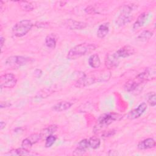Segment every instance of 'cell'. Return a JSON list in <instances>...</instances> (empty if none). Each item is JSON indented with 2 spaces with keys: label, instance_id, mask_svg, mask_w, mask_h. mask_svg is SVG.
<instances>
[{
  "label": "cell",
  "instance_id": "cell-1",
  "mask_svg": "<svg viewBox=\"0 0 156 156\" xmlns=\"http://www.w3.org/2000/svg\"><path fill=\"white\" fill-rule=\"evenodd\" d=\"M111 76V73L108 70L95 71L88 74H84L80 77L76 82V86L78 87H84L90 85L96 82L107 81Z\"/></svg>",
  "mask_w": 156,
  "mask_h": 156
},
{
  "label": "cell",
  "instance_id": "cell-2",
  "mask_svg": "<svg viewBox=\"0 0 156 156\" xmlns=\"http://www.w3.org/2000/svg\"><path fill=\"white\" fill-rule=\"evenodd\" d=\"M96 45L93 43H83L77 44L71 48L68 54L67 58L69 60H75L79 57L92 52L96 48Z\"/></svg>",
  "mask_w": 156,
  "mask_h": 156
},
{
  "label": "cell",
  "instance_id": "cell-3",
  "mask_svg": "<svg viewBox=\"0 0 156 156\" xmlns=\"http://www.w3.org/2000/svg\"><path fill=\"white\" fill-rule=\"evenodd\" d=\"M122 118V116L116 113H107L102 115L98 119L96 126L94 127V132H98L103 129L107 127L114 121H119Z\"/></svg>",
  "mask_w": 156,
  "mask_h": 156
},
{
  "label": "cell",
  "instance_id": "cell-4",
  "mask_svg": "<svg viewBox=\"0 0 156 156\" xmlns=\"http://www.w3.org/2000/svg\"><path fill=\"white\" fill-rule=\"evenodd\" d=\"M136 6L133 4L126 5L121 12V13L118 16L116 20V23L119 26H123L129 23L132 19L131 12L136 9Z\"/></svg>",
  "mask_w": 156,
  "mask_h": 156
},
{
  "label": "cell",
  "instance_id": "cell-5",
  "mask_svg": "<svg viewBox=\"0 0 156 156\" xmlns=\"http://www.w3.org/2000/svg\"><path fill=\"white\" fill-rule=\"evenodd\" d=\"M32 23L28 20H23L16 23L12 28V34L16 37H21L26 35L32 29Z\"/></svg>",
  "mask_w": 156,
  "mask_h": 156
},
{
  "label": "cell",
  "instance_id": "cell-6",
  "mask_svg": "<svg viewBox=\"0 0 156 156\" xmlns=\"http://www.w3.org/2000/svg\"><path fill=\"white\" fill-rule=\"evenodd\" d=\"M34 60L29 57L23 56H11L5 60L6 65L10 66H20L32 63Z\"/></svg>",
  "mask_w": 156,
  "mask_h": 156
},
{
  "label": "cell",
  "instance_id": "cell-7",
  "mask_svg": "<svg viewBox=\"0 0 156 156\" xmlns=\"http://www.w3.org/2000/svg\"><path fill=\"white\" fill-rule=\"evenodd\" d=\"M17 82L16 76L12 73H7L0 77V86L1 88H11L15 86Z\"/></svg>",
  "mask_w": 156,
  "mask_h": 156
},
{
  "label": "cell",
  "instance_id": "cell-8",
  "mask_svg": "<svg viewBox=\"0 0 156 156\" xmlns=\"http://www.w3.org/2000/svg\"><path fill=\"white\" fill-rule=\"evenodd\" d=\"M40 133H34L24 139L21 143L22 147L28 149L32 146L33 144L37 143L41 139Z\"/></svg>",
  "mask_w": 156,
  "mask_h": 156
},
{
  "label": "cell",
  "instance_id": "cell-9",
  "mask_svg": "<svg viewBox=\"0 0 156 156\" xmlns=\"http://www.w3.org/2000/svg\"><path fill=\"white\" fill-rule=\"evenodd\" d=\"M135 52V49L133 47L127 45L121 48L115 52H114V54L116 57L119 59V58H126L134 54Z\"/></svg>",
  "mask_w": 156,
  "mask_h": 156
},
{
  "label": "cell",
  "instance_id": "cell-10",
  "mask_svg": "<svg viewBox=\"0 0 156 156\" xmlns=\"http://www.w3.org/2000/svg\"><path fill=\"white\" fill-rule=\"evenodd\" d=\"M146 109H147L146 104L145 102H142L137 107V108L130 111L127 117L129 119H130L138 118L143 115V113L145 112Z\"/></svg>",
  "mask_w": 156,
  "mask_h": 156
},
{
  "label": "cell",
  "instance_id": "cell-11",
  "mask_svg": "<svg viewBox=\"0 0 156 156\" xmlns=\"http://www.w3.org/2000/svg\"><path fill=\"white\" fill-rule=\"evenodd\" d=\"M119 58L116 57L114 53L108 54L105 58V65L108 69H114L119 65Z\"/></svg>",
  "mask_w": 156,
  "mask_h": 156
},
{
  "label": "cell",
  "instance_id": "cell-12",
  "mask_svg": "<svg viewBox=\"0 0 156 156\" xmlns=\"http://www.w3.org/2000/svg\"><path fill=\"white\" fill-rule=\"evenodd\" d=\"M141 83H143L142 81L136 76L134 79H130L126 83L124 89L129 92H131L135 90Z\"/></svg>",
  "mask_w": 156,
  "mask_h": 156
},
{
  "label": "cell",
  "instance_id": "cell-13",
  "mask_svg": "<svg viewBox=\"0 0 156 156\" xmlns=\"http://www.w3.org/2000/svg\"><path fill=\"white\" fill-rule=\"evenodd\" d=\"M65 24L71 29L81 30L87 27V23L80 21H77L74 20H67L65 21Z\"/></svg>",
  "mask_w": 156,
  "mask_h": 156
},
{
  "label": "cell",
  "instance_id": "cell-14",
  "mask_svg": "<svg viewBox=\"0 0 156 156\" xmlns=\"http://www.w3.org/2000/svg\"><path fill=\"white\" fill-rule=\"evenodd\" d=\"M89 147L88 143V140L83 139L81 140L78 145L76 149L74 150L73 152V155H81L85 153L87 149Z\"/></svg>",
  "mask_w": 156,
  "mask_h": 156
},
{
  "label": "cell",
  "instance_id": "cell-15",
  "mask_svg": "<svg viewBox=\"0 0 156 156\" xmlns=\"http://www.w3.org/2000/svg\"><path fill=\"white\" fill-rule=\"evenodd\" d=\"M155 146V141L153 138H149L141 141L138 144V148L140 150H145L154 148Z\"/></svg>",
  "mask_w": 156,
  "mask_h": 156
},
{
  "label": "cell",
  "instance_id": "cell-16",
  "mask_svg": "<svg viewBox=\"0 0 156 156\" xmlns=\"http://www.w3.org/2000/svg\"><path fill=\"white\" fill-rule=\"evenodd\" d=\"M149 14L146 12H143L140 15V16L136 19V21L134 23L133 25V29L134 30L138 29V28L141 27L144 25V24L146 23L148 18Z\"/></svg>",
  "mask_w": 156,
  "mask_h": 156
},
{
  "label": "cell",
  "instance_id": "cell-17",
  "mask_svg": "<svg viewBox=\"0 0 156 156\" xmlns=\"http://www.w3.org/2000/svg\"><path fill=\"white\" fill-rule=\"evenodd\" d=\"M73 104L68 101H61L52 107V110L55 112H63L69 109Z\"/></svg>",
  "mask_w": 156,
  "mask_h": 156
},
{
  "label": "cell",
  "instance_id": "cell-18",
  "mask_svg": "<svg viewBox=\"0 0 156 156\" xmlns=\"http://www.w3.org/2000/svg\"><path fill=\"white\" fill-rule=\"evenodd\" d=\"M109 32V23H105L101 24L98 29L97 31V36L100 38H104Z\"/></svg>",
  "mask_w": 156,
  "mask_h": 156
},
{
  "label": "cell",
  "instance_id": "cell-19",
  "mask_svg": "<svg viewBox=\"0 0 156 156\" xmlns=\"http://www.w3.org/2000/svg\"><path fill=\"white\" fill-rule=\"evenodd\" d=\"M5 155H30V152L28 149H24L23 147L12 149L8 152L7 153L5 154Z\"/></svg>",
  "mask_w": 156,
  "mask_h": 156
},
{
  "label": "cell",
  "instance_id": "cell-20",
  "mask_svg": "<svg viewBox=\"0 0 156 156\" xmlns=\"http://www.w3.org/2000/svg\"><path fill=\"white\" fill-rule=\"evenodd\" d=\"M89 65L93 68H98L101 65V60L99 55L96 54L91 55L88 59Z\"/></svg>",
  "mask_w": 156,
  "mask_h": 156
},
{
  "label": "cell",
  "instance_id": "cell-21",
  "mask_svg": "<svg viewBox=\"0 0 156 156\" xmlns=\"http://www.w3.org/2000/svg\"><path fill=\"white\" fill-rule=\"evenodd\" d=\"M57 126L55 124H52L48 126L47 127L44 128L40 133L41 138H46L49 135H52L57 130Z\"/></svg>",
  "mask_w": 156,
  "mask_h": 156
},
{
  "label": "cell",
  "instance_id": "cell-22",
  "mask_svg": "<svg viewBox=\"0 0 156 156\" xmlns=\"http://www.w3.org/2000/svg\"><path fill=\"white\" fill-rule=\"evenodd\" d=\"M57 43V39L54 34H50L46 36L45 38V44L49 48H55Z\"/></svg>",
  "mask_w": 156,
  "mask_h": 156
},
{
  "label": "cell",
  "instance_id": "cell-23",
  "mask_svg": "<svg viewBox=\"0 0 156 156\" xmlns=\"http://www.w3.org/2000/svg\"><path fill=\"white\" fill-rule=\"evenodd\" d=\"M16 2L18 4L20 8L22 10H24L26 12H30V11H32L34 9V5L29 1H17Z\"/></svg>",
  "mask_w": 156,
  "mask_h": 156
},
{
  "label": "cell",
  "instance_id": "cell-24",
  "mask_svg": "<svg viewBox=\"0 0 156 156\" xmlns=\"http://www.w3.org/2000/svg\"><path fill=\"white\" fill-rule=\"evenodd\" d=\"M88 143L89 147L92 149H97L101 144L100 139L97 136H91L88 140Z\"/></svg>",
  "mask_w": 156,
  "mask_h": 156
},
{
  "label": "cell",
  "instance_id": "cell-25",
  "mask_svg": "<svg viewBox=\"0 0 156 156\" xmlns=\"http://www.w3.org/2000/svg\"><path fill=\"white\" fill-rule=\"evenodd\" d=\"M153 35V33L149 30L143 31L138 37L137 40L141 41H146L149 40Z\"/></svg>",
  "mask_w": 156,
  "mask_h": 156
},
{
  "label": "cell",
  "instance_id": "cell-26",
  "mask_svg": "<svg viewBox=\"0 0 156 156\" xmlns=\"http://www.w3.org/2000/svg\"><path fill=\"white\" fill-rule=\"evenodd\" d=\"M146 99L147 103L152 107H154L156 104V96L154 91L149 92L146 96Z\"/></svg>",
  "mask_w": 156,
  "mask_h": 156
},
{
  "label": "cell",
  "instance_id": "cell-27",
  "mask_svg": "<svg viewBox=\"0 0 156 156\" xmlns=\"http://www.w3.org/2000/svg\"><path fill=\"white\" fill-rule=\"evenodd\" d=\"M53 92H54V90H53L52 88H44L41 90L40 92H38L37 96L38 97V98H46V97L49 96L51 94H52Z\"/></svg>",
  "mask_w": 156,
  "mask_h": 156
},
{
  "label": "cell",
  "instance_id": "cell-28",
  "mask_svg": "<svg viewBox=\"0 0 156 156\" xmlns=\"http://www.w3.org/2000/svg\"><path fill=\"white\" fill-rule=\"evenodd\" d=\"M56 140H57V137L55 135H49L48 136H47L46 138V143H45L46 147H51L54 144V143H55Z\"/></svg>",
  "mask_w": 156,
  "mask_h": 156
},
{
  "label": "cell",
  "instance_id": "cell-29",
  "mask_svg": "<svg viewBox=\"0 0 156 156\" xmlns=\"http://www.w3.org/2000/svg\"><path fill=\"white\" fill-rule=\"evenodd\" d=\"M10 105H11V104L9 102H1V104H0V106H1V108L9 107Z\"/></svg>",
  "mask_w": 156,
  "mask_h": 156
},
{
  "label": "cell",
  "instance_id": "cell-30",
  "mask_svg": "<svg viewBox=\"0 0 156 156\" xmlns=\"http://www.w3.org/2000/svg\"><path fill=\"white\" fill-rule=\"evenodd\" d=\"M0 41H1V48H2L3 46V44H4V42H5V38L1 36L0 38Z\"/></svg>",
  "mask_w": 156,
  "mask_h": 156
},
{
  "label": "cell",
  "instance_id": "cell-31",
  "mask_svg": "<svg viewBox=\"0 0 156 156\" xmlns=\"http://www.w3.org/2000/svg\"><path fill=\"white\" fill-rule=\"evenodd\" d=\"M5 126V123L4 121H1L0 124V127H1V130H2Z\"/></svg>",
  "mask_w": 156,
  "mask_h": 156
}]
</instances>
